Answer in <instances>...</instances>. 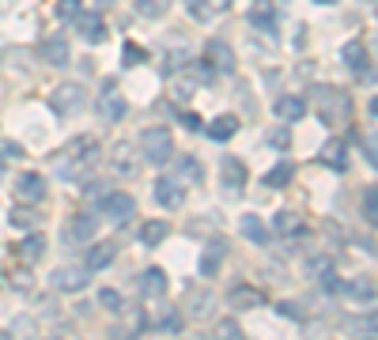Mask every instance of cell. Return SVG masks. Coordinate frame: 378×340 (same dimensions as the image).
<instances>
[{"label": "cell", "mask_w": 378, "mask_h": 340, "mask_svg": "<svg viewBox=\"0 0 378 340\" xmlns=\"http://www.w3.org/2000/svg\"><path fill=\"white\" fill-rule=\"evenodd\" d=\"M95 159H98V140L95 136H76L53 156V174L64 178V182H80L84 174L95 167Z\"/></svg>", "instance_id": "obj_1"}, {"label": "cell", "mask_w": 378, "mask_h": 340, "mask_svg": "<svg viewBox=\"0 0 378 340\" xmlns=\"http://www.w3.org/2000/svg\"><path fill=\"white\" fill-rule=\"evenodd\" d=\"M140 156H144V163H151V167L171 163V156H174V136H171V129H163V125L144 129V133H140Z\"/></svg>", "instance_id": "obj_2"}, {"label": "cell", "mask_w": 378, "mask_h": 340, "mask_svg": "<svg viewBox=\"0 0 378 340\" xmlns=\"http://www.w3.org/2000/svg\"><path fill=\"white\" fill-rule=\"evenodd\" d=\"M314 102H318V114H321V122H340V117H348V95L337 91V87H314Z\"/></svg>", "instance_id": "obj_3"}, {"label": "cell", "mask_w": 378, "mask_h": 340, "mask_svg": "<svg viewBox=\"0 0 378 340\" xmlns=\"http://www.w3.org/2000/svg\"><path fill=\"white\" fill-rule=\"evenodd\" d=\"M50 106H53V114H61V117L80 114V110L87 106V91H84V83H61L57 91L50 95Z\"/></svg>", "instance_id": "obj_4"}, {"label": "cell", "mask_w": 378, "mask_h": 340, "mask_svg": "<svg viewBox=\"0 0 378 340\" xmlns=\"http://www.w3.org/2000/svg\"><path fill=\"white\" fill-rule=\"evenodd\" d=\"M98 117H103V122H110V125H118L121 117H125V110H129V102H125V95L118 91L114 83H106L103 87V95H98Z\"/></svg>", "instance_id": "obj_5"}, {"label": "cell", "mask_w": 378, "mask_h": 340, "mask_svg": "<svg viewBox=\"0 0 378 340\" xmlns=\"http://www.w3.org/2000/svg\"><path fill=\"white\" fill-rule=\"evenodd\" d=\"M98 231V219L91 212H80V216H72L69 223H64V242H72V246H87L95 238Z\"/></svg>", "instance_id": "obj_6"}, {"label": "cell", "mask_w": 378, "mask_h": 340, "mask_svg": "<svg viewBox=\"0 0 378 340\" xmlns=\"http://www.w3.org/2000/svg\"><path fill=\"white\" fill-rule=\"evenodd\" d=\"M50 280H53V288H57V291H84L87 280H91V269H87V265H61Z\"/></svg>", "instance_id": "obj_7"}, {"label": "cell", "mask_w": 378, "mask_h": 340, "mask_svg": "<svg viewBox=\"0 0 378 340\" xmlns=\"http://www.w3.org/2000/svg\"><path fill=\"white\" fill-rule=\"evenodd\" d=\"M103 216H110L114 223H129L137 216V201L129 193H106L103 197Z\"/></svg>", "instance_id": "obj_8"}, {"label": "cell", "mask_w": 378, "mask_h": 340, "mask_svg": "<svg viewBox=\"0 0 378 340\" xmlns=\"http://www.w3.org/2000/svg\"><path fill=\"white\" fill-rule=\"evenodd\" d=\"M76 35H80L84 42H91V46H98V42H106V23L98 12H76Z\"/></svg>", "instance_id": "obj_9"}, {"label": "cell", "mask_w": 378, "mask_h": 340, "mask_svg": "<svg viewBox=\"0 0 378 340\" xmlns=\"http://www.w3.org/2000/svg\"><path fill=\"white\" fill-rule=\"evenodd\" d=\"M16 197H19L23 204H38L42 197H46V178L35 174V170H30V174H19V178H16Z\"/></svg>", "instance_id": "obj_10"}, {"label": "cell", "mask_w": 378, "mask_h": 340, "mask_svg": "<svg viewBox=\"0 0 378 340\" xmlns=\"http://www.w3.org/2000/svg\"><path fill=\"white\" fill-rule=\"evenodd\" d=\"M42 61L53 64V69H64V64L72 61V49H69V38L64 35H50L42 42Z\"/></svg>", "instance_id": "obj_11"}, {"label": "cell", "mask_w": 378, "mask_h": 340, "mask_svg": "<svg viewBox=\"0 0 378 340\" xmlns=\"http://www.w3.org/2000/svg\"><path fill=\"white\" fill-rule=\"evenodd\" d=\"M205 61L212 64L216 72H235V49H231L227 42H219V38H212L205 46Z\"/></svg>", "instance_id": "obj_12"}, {"label": "cell", "mask_w": 378, "mask_h": 340, "mask_svg": "<svg viewBox=\"0 0 378 340\" xmlns=\"http://www.w3.org/2000/svg\"><path fill=\"white\" fill-rule=\"evenodd\" d=\"M227 306L231 310H253V306H265V295L258 288H250V283H239V288L227 291Z\"/></svg>", "instance_id": "obj_13"}, {"label": "cell", "mask_w": 378, "mask_h": 340, "mask_svg": "<svg viewBox=\"0 0 378 340\" xmlns=\"http://www.w3.org/2000/svg\"><path fill=\"white\" fill-rule=\"evenodd\" d=\"M219 178H224V185H227L231 193H239L242 185H246V178H250V174H246V163L235 159V156H224V163H219Z\"/></svg>", "instance_id": "obj_14"}, {"label": "cell", "mask_w": 378, "mask_h": 340, "mask_svg": "<svg viewBox=\"0 0 378 340\" xmlns=\"http://www.w3.org/2000/svg\"><path fill=\"white\" fill-rule=\"evenodd\" d=\"M273 114L280 117V122H303L307 98H303V95H280V98L273 102Z\"/></svg>", "instance_id": "obj_15"}, {"label": "cell", "mask_w": 378, "mask_h": 340, "mask_svg": "<svg viewBox=\"0 0 378 340\" xmlns=\"http://www.w3.org/2000/svg\"><path fill=\"white\" fill-rule=\"evenodd\" d=\"M340 57L352 69V76H367V80H371V57H367L363 42H348V46L340 49Z\"/></svg>", "instance_id": "obj_16"}, {"label": "cell", "mask_w": 378, "mask_h": 340, "mask_svg": "<svg viewBox=\"0 0 378 340\" xmlns=\"http://www.w3.org/2000/svg\"><path fill=\"white\" fill-rule=\"evenodd\" d=\"M171 159H174V156H171ZM171 178H174L178 185H197V182H201V163H197L193 156H178L174 167H171Z\"/></svg>", "instance_id": "obj_17"}, {"label": "cell", "mask_w": 378, "mask_h": 340, "mask_svg": "<svg viewBox=\"0 0 378 340\" xmlns=\"http://www.w3.org/2000/svg\"><path fill=\"white\" fill-rule=\"evenodd\" d=\"M185 306H189V317L193 322H205V317H212V291H205V288H189L185 295Z\"/></svg>", "instance_id": "obj_18"}, {"label": "cell", "mask_w": 378, "mask_h": 340, "mask_svg": "<svg viewBox=\"0 0 378 340\" xmlns=\"http://www.w3.org/2000/svg\"><path fill=\"white\" fill-rule=\"evenodd\" d=\"M140 295L144 299H163L166 295V272L163 269H144L140 272Z\"/></svg>", "instance_id": "obj_19"}, {"label": "cell", "mask_w": 378, "mask_h": 340, "mask_svg": "<svg viewBox=\"0 0 378 340\" xmlns=\"http://www.w3.org/2000/svg\"><path fill=\"white\" fill-rule=\"evenodd\" d=\"M155 201H159L163 208H182L185 189L174 178H159V182H155Z\"/></svg>", "instance_id": "obj_20"}, {"label": "cell", "mask_w": 378, "mask_h": 340, "mask_svg": "<svg viewBox=\"0 0 378 340\" xmlns=\"http://www.w3.org/2000/svg\"><path fill=\"white\" fill-rule=\"evenodd\" d=\"M239 231H242V238H250L253 246H265V242H269V227H265L261 216H253V212H242Z\"/></svg>", "instance_id": "obj_21"}, {"label": "cell", "mask_w": 378, "mask_h": 340, "mask_svg": "<svg viewBox=\"0 0 378 340\" xmlns=\"http://www.w3.org/2000/svg\"><path fill=\"white\" fill-rule=\"evenodd\" d=\"M16 254H19V261H23V265H38L42 254H46V238H42L38 231H35V235H27L23 242L16 246Z\"/></svg>", "instance_id": "obj_22"}, {"label": "cell", "mask_w": 378, "mask_h": 340, "mask_svg": "<svg viewBox=\"0 0 378 340\" xmlns=\"http://www.w3.org/2000/svg\"><path fill=\"white\" fill-rule=\"evenodd\" d=\"M224 254H227V242H224V238H208V250H205V257H201V276H216Z\"/></svg>", "instance_id": "obj_23"}, {"label": "cell", "mask_w": 378, "mask_h": 340, "mask_svg": "<svg viewBox=\"0 0 378 340\" xmlns=\"http://www.w3.org/2000/svg\"><path fill=\"white\" fill-rule=\"evenodd\" d=\"M114 257H118V242H95L91 250H87V261H84V265L91 269V272H98V269H106Z\"/></svg>", "instance_id": "obj_24"}, {"label": "cell", "mask_w": 378, "mask_h": 340, "mask_svg": "<svg viewBox=\"0 0 378 340\" xmlns=\"http://www.w3.org/2000/svg\"><path fill=\"white\" fill-rule=\"evenodd\" d=\"M137 170H140V163L132 159V148H129V144H118V148H114V174H121V178H132Z\"/></svg>", "instance_id": "obj_25"}, {"label": "cell", "mask_w": 378, "mask_h": 340, "mask_svg": "<svg viewBox=\"0 0 378 340\" xmlns=\"http://www.w3.org/2000/svg\"><path fill=\"white\" fill-rule=\"evenodd\" d=\"M235 133H239V117L235 114H219L216 122L208 125V136H212V140H231Z\"/></svg>", "instance_id": "obj_26"}, {"label": "cell", "mask_w": 378, "mask_h": 340, "mask_svg": "<svg viewBox=\"0 0 378 340\" xmlns=\"http://www.w3.org/2000/svg\"><path fill=\"white\" fill-rule=\"evenodd\" d=\"M166 235H171V227H166L163 219H148V223L140 227V242H144V246H159Z\"/></svg>", "instance_id": "obj_27"}, {"label": "cell", "mask_w": 378, "mask_h": 340, "mask_svg": "<svg viewBox=\"0 0 378 340\" xmlns=\"http://www.w3.org/2000/svg\"><path fill=\"white\" fill-rule=\"evenodd\" d=\"M166 12H171V0H137L140 19H163Z\"/></svg>", "instance_id": "obj_28"}, {"label": "cell", "mask_w": 378, "mask_h": 340, "mask_svg": "<svg viewBox=\"0 0 378 340\" xmlns=\"http://www.w3.org/2000/svg\"><path fill=\"white\" fill-rule=\"evenodd\" d=\"M292 178H295V167L292 163H280V167H273L269 174H265V185H269V189H284Z\"/></svg>", "instance_id": "obj_29"}, {"label": "cell", "mask_w": 378, "mask_h": 340, "mask_svg": "<svg viewBox=\"0 0 378 340\" xmlns=\"http://www.w3.org/2000/svg\"><path fill=\"white\" fill-rule=\"evenodd\" d=\"M250 27H258L269 38H276V16L269 12V8H253V12H250Z\"/></svg>", "instance_id": "obj_30"}, {"label": "cell", "mask_w": 378, "mask_h": 340, "mask_svg": "<svg viewBox=\"0 0 378 340\" xmlns=\"http://www.w3.org/2000/svg\"><path fill=\"white\" fill-rule=\"evenodd\" d=\"M185 72H189V80H197V83H212L219 76L208 61H185Z\"/></svg>", "instance_id": "obj_31"}, {"label": "cell", "mask_w": 378, "mask_h": 340, "mask_svg": "<svg viewBox=\"0 0 378 340\" xmlns=\"http://www.w3.org/2000/svg\"><path fill=\"white\" fill-rule=\"evenodd\" d=\"M38 212H35V208H27V204H19L16 208V212H12V227H19V231H35V227H38Z\"/></svg>", "instance_id": "obj_32"}, {"label": "cell", "mask_w": 378, "mask_h": 340, "mask_svg": "<svg viewBox=\"0 0 378 340\" xmlns=\"http://www.w3.org/2000/svg\"><path fill=\"white\" fill-rule=\"evenodd\" d=\"M340 291H348L352 299H363V303H374V283L371 276H363V280H352V283H344Z\"/></svg>", "instance_id": "obj_33"}, {"label": "cell", "mask_w": 378, "mask_h": 340, "mask_svg": "<svg viewBox=\"0 0 378 340\" xmlns=\"http://www.w3.org/2000/svg\"><path fill=\"white\" fill-rule=\"evenodd\" d=\"M273 227H276L280 235H295L299 227H303V216H295V212H287V208H284V212H276Z\"/></svg>", "instance_id": "obj_34"}, {"label": "cell", "mask_w": 378, "mask_h": 340, "mask_svg": "<svg viewBox=\"0 0 378 340\" xmlns=\"http://www.w3.org/2000/svg\"><path fill=\"white\" fill-rule=\"evenodd\" d=\"M321 163H329V167L344 170V144H340V140H329V144L321 148Z\"/></svg>", "instance_id": "obj_35"}, {"label": "cell", "mask_w": 378, "mask_h": 340, "mask_svg": "<svg viewBox=\"0 0 378 340\" xmlns=\"http://www.w3.org/2000/svg\"><path fill=\"white\" fill-rule=\"evenodd\" d=\"M329 269H333V257L329 254H314V257H307V265H303L307 276H326Z\"/></svg>", "instance_id": "obj_36"}, {"label": "cell", "mask_w": 378, "mask_h": 340, "mask_svg": "<svg viewBox=\"0 0 378 340\" xmlns=\"http://www.w3.org/2000/svg\"><path fill=\"white\" fill-rule=\"evenodd\" d=\"M363 219H367V223H374V219H378V189H374V185H367V189H363Z\"/></svg>", "instance_id": "obj_37"}, {"label": "cell", "mask_w": 378, "mask_h": 340, "mask_svg": "<svg viewBox=\"0 0 378 340\" xmlns=\"http://www.w3.org/2000/svg\"><path fill=\"white\" fill-rule=\"evenodd\" d=\"M98 306H106L110 314H118V310H121V306H125V303H121V295H118L114 288H103V291H98Z\"/></svg>", "instance_id": "obj_38"}, {"label": "cell", "mask_w": 378, "mask_h": 340, "mask_svg": "<svg viewBox=\"0 0 378 340\" xmlns=\"http://www.w3.org/2000/svg\"><path fill=\"white\" fill-rule=\"evenodd\" d=\"M53 12H57L61 23H64V19H76V12H80V0H57V8H53Z\"/></svg>", "instance_id": "obj_39"}, {"label": "cell", "mask_w": 378, "mask_h": 340, "mask_svg": "<svg viewBox=\"0 0 378 340\" xmlns=\"http://www.w3.org/2000/svg\"><path fill=\"white\" fill-rule=\"evenodd\" d=\"M276 314H284V317H292V322H303V310H299V303H276Z\"/></svg>", "instance_id": "obj_40"}, {"label": "cell", "mask_w": 378, "mask_h": 340, "mask_svg": "<svg viewBox=\"0 0 378 340\" xmlns=\"http://www.w3.org/2000/svg\"><path fill=\"white\" fill-rule=\"evenodd\" d=\"M216 333L224 336V340H231V336H242V329H239L235 322H219V325H216Z\"/></svg>", "instance_id": "obj_41"}, {"label": "cell", "mask_w": 378, "mask_h": 340, "mask_svg": "<svg viewBox=\"0 0 378 340\" xmlns=\"http://www.w3.org/2000/svg\"><path fill=\"white\" fill-rule=\"evenodd\" d=\"M137 61H144V49L129 42V46H125V64H137Z\"/></svg>", "instance_id": "obj_42"}, {"label": "cell", "mask_w": 378, "mask_h": 340, "mask_svg": "<svg viewBox=\"0 0 378 340\" xmlns=\"http://www.w3.org/2000/svg\"><path fill=\"white\" fill-rule=\"evenodd\" d=\"M321 283H326V291H329V295H337V291H340V288H344V283H340V280H337V276H333V269H329V272H326V280H321Z\"/></svg>", "instance_id": "obj_43"}, {"label": "cell", "mask_w": 378, "mask_h": 340, "mask_svg": "<svg viewBox=\"0 0 378 340\" xmlns=\"http://www.w3.org/2000/svg\"><path fill=\"white\" fill-rule=\"evenodd\" d=\"M363 159H367V167H374V163H378V159H374V140H371V136L363 140Z\"/></svg>", "instance_id": "obj_44"}, {"label": "cell", "mask_w": 378, "mask_h": 340, "mask_svg": "<svg viewBox=\"0 0 378 340\" xmlns=\"http://www.w3.org/2000/svg\"><path fill=\"white\" fill-rule=\"evenodd\" d=\"M269 144H276V148H287V129H276V133H269Z\"/></svg>", "instance_id": "obj_45"}, {"label": "cell", "mask_w": 378, "mask_h": 340, "mask_svg": "<svg viewBox=\"0 0 378 340\" xmlns=\"http://www.w3.org/2000/svg\"><path fill=\"white\" fill-rule=\"evenodd\" d=\"M182 125H185V129H193V133H197V129H201V117H197V114H182Z\"/></svg>", "instance_id": "obj_46"}, {"label": "cell", "mask_w": 378, "mask_h": 340, "mask_svg": "<svg viewBox=\"0 0 378 340\" xmlns=\"http://www.w3.org/2000/svg\"><path fill=\"white\" fill-rule=\"evenodd\" d=\"M208 4H212L216 12H224V8H231V0H208Z\"/></svg>", "instance_id": "obj_47"}, {"label": "cell", "mask_w": 378, "mask_h": 340, "mask_svg": "<svg viewBox=\"0 0 378 340\" xmlns=\"http://www.w3.org/2000/svg\"><path fill=\"white\" fill-rule=\"evenodd\" d=\"M0 174H4V159H0Z\"/></svg>", "instance_id": "obj_48"}, {"label": "cell", "mask_w": 378, "mask_h": 340, "mask_svg": "<svg viewBox=\"0 0 378 340\" xmlns=\"http://www.w3.org/2000/svg\"><path fill=\"white\" fill-rule=\"evenodd\" d=\"M318 4H333V0H318Z\"/></svg>", "instance_id": "obj_49"}, {"label": "cell", "mask_w": 378, "mask_h": 340, "mask_svg": "<svg viewBox=\"0 0 378 340\" xmlns=\"http://www.w3.org/2000/svg\"><path fill=\"white\" fill-rule=\"evenodd\" d=\"M103 4H114V0H103Z\"/></svg>", "instance_id": "obj_50"}, {"label": "cell", "mask_w": 378, "mask_h": 340, "mask_svg": "<svg viewBox=\"0 0 378 340\" xmlns=\"http://www.w3.org/2000/svg\"><path fill=\"white\" fill-rule=\"evenodd\" d=\"M367 4H374V0H367Z\"/></svg>", "instance_id": "obj_51"}]
</instances>
